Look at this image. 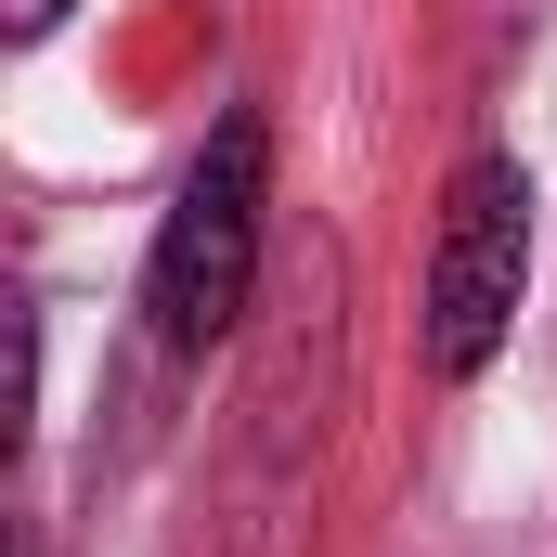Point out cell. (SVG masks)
I'll use <instances>...</instances> for the list:
<instances>
[{
	"mask_svg": "<svg viewBox=\"0 0 557 557\" xmlns=\"http://www.w3.org/2000/svg\"><path fill=\"white\" fill-rule=\"evenodd\" d=\"M519 285H532V182H519V156H467L454 195H441L428 311H416L428 376H480L519 324Z\"/></svg>",
	"mask_w": 557,
	"mask_h": 557,
	"instance_id": "7a4b0ae2",
	"label": "cell"
},
{
	"mask_svg": "<svg viewBox=\"0 0 557 557\" xmlns=\"http://www.w3.org/2000/svg\"><path fill=\"white\" fill-rule=\"evenodd\" d=\"M260 208H273V143H260V117H221L195 143L169 221H156V260H143V311H156L169 350H221L234 337V311L260 285Z\"/></svg>",
	"mask_w": 557,
	"mask_h": 557,
	"instance_id": "6da1fadb",
	"label": "cell"
},
{
	"mask_svg": "<svg viewBox=\"0 0 557 557\" xmlns=\"http://www.w3.org/2000/svg\"><path fill=\"white\" fill-rule=\"evenodd\" d=\"M0 26H13V39H52V26H65V0H0Z\"/></svg>",
	"mask_w": 557,
	"mask_h": 557,
	"instance_id": "3957f363",
	"label": "cell"
}]
</instances>
